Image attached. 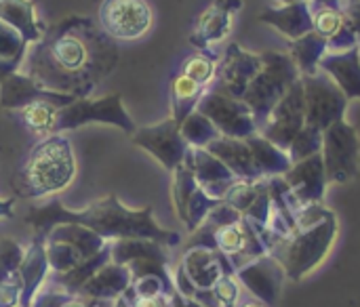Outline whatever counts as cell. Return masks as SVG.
<instances>
[{
  "mask_svg": "<svg viewBox=\"0 0 360 307\" xmlns=\"http://www.w3.org/2000/svg\"><path fill=\"white\" fill-rule=\"evenodd\" d=\"M247 143L251 148L253 162H255V169L262 179L285 175L293 166L289 154L285 150H281L278 145H274L272 141H268L264 135L255 133V135L247 137Z\"/></svg>",
  "mask_w": 360,
  "mask_h": 307,
  "instance_id": "obj_19",
  "label": "cell"
},
{
  "mask_svg": "<svg viewBox=\"0 0 360 307\" xmlns=\"http://www.w3.org/2000/svg\"><path fill=\"white\" fill-rule=\"evenodd\" d=\"M215 70H217L215 57H209V55H192V57H188L184 61L181 74L188 76V78H192L200 86H207L215 78Z\"/></svg>",
  "mask_w": 360,
  "mask_h": 307,
  "instance_id": "obj_25",
  "label": "cell"
},
{
  "mask_svg": "<svg viewBox=\"0 0 360 307\" xmlns=\"http://www.w3.org/2000/svg\"><path fill=\"white\" fill-rule=\"evenodd\" d=\"M236 307H268V306H266L264 301H259V299H255V297H251V295H249L247 299H243V301H240Z\"/></svg>",
  "mask_w": 360,
  "mask_h": 307,
  "instance_id": "obj_30",
  "label": "cell"
},
{
  "mask_svg": "<svg viewBox=\"0 0 360 307\" xmlns=\"http://www.w3.org/2000/svg\"><path fill=\"white\" fill-rule=\"evenodd\" d=\"M234 272L228 257L211 249H196L184 261V274L194 291H211L224 276Z\"/></svg>",
  "mask_w": 360,
  "mask_h": 307,
  "instance_id": "obj_14",
  "label": "cell"
},
{
  "mask_svg": "<svg viewBox=\"0 0 360 307\" xmlns=\"http://www.w3.org/2000/svg\"><path fill=\"white\" fill-rule=\"evenodd\" d=\"M135 307H171V299L160 293H152L150 297H141Z\"/></svg>",
  "mask_w": 360,
  "mask_h": 307,
  "instance_id": "obj_29",
  "label": "cell"
},
{
  "mask_svg": "<svg viewBox=\"0 0 360 307\" xmlns=\"http://www.w3.org/2000/svg\"><path fill=\"white\" fill-rule=\"evenodd\" d=\"M101 25L118 38H139L152 25V8L146 0H105L99 8Z\"/></svg>",
  "mask_w": 360,
  "mask_h": 307,
  "instance_id": "obj_9",
  "label": "cell"
},
{
  "mask_svg": "<svg viewBox=\"0 0 360 307\" xmlns=\"http://www.w3.org/2000/svg\"><path fill=\"white\" fill-rule=\"evenodd\" d=\"M76 164L72 148L63 139L40 143L25 162L23 179L32 194H49L63 190L74 177Z\"/></svg>",
  "mask_w": 360,
  "mask_h": 307,
  "instance_id": "obj_4",
  "label": "cell"
},
{
  "mask_svg": "<svg viewBox=\"0 0 360 307\" xmlns=\"http://www.w3.org/2000/svg\"><path fill=\"white\" fill-rule=\"evenodd\" d=\"M340 234V223L335 213L331 211L323 221L295 230L289 238H285L270 255L283 266L285 276L289 280H304L319 266L325 263L329 253L335 247Z\"/></svg>",
  "mask_w": 360,
  "mask_h": 307,
  "instance_id": "obj_2",
  "label": "cell"
},
{
  "mask_svg": "<svg viewBox=\"0 0 360 307\" xmlns=\"http://www.w3.org/2000/svg\"><path fill=\"white\" fill-rule=\"evenodd\" d=\"M148 139L143 137V145H148L150 152H154L165 166L173 169L184 164L186 152H188V143L181 137L179 124L175 120H167L156 129H148Z\"/></svg>",
  "mask_w": 360,
  "mask_h": 307,
  "instance_id": "obj_18",
  "label": "cell"
},
{
  "mask_svg": "<svg viewBox=\"0 0 360 307\" xmlns=\"http://www.w3.org/2000/svg\"><path fill=\"white\" fill-rule=\"evenodd\" d=\"M259 21L276 27L281 34L295 40V38L312 32V0L278 4V6L266 8L259 15Z\"/></svg>",
  "mask_w": 360,
  "mask_h": 307,
  "instance_id": "obj_16",
  "label": "cell"
},
{
  "mask_svg": "<svg viewBox=\"0 0 360 307\" xmlns=\"http://www.w3.org/2000/svg\"><path fill=\"white\" fill-rule=\"evenodd\" d=\"M327 40L323 36H319L316 32H308L295 40H291V48L289 55L293 59V63L297 65L302 76H312L319 72L321 59L327 55Z\"/></svg>",
  "mask_w": 360,
  "mask_h": 307,
  "instance_id": "obj_20",
  "label": "cell"
},
{
  "mask_svg": "<svg viewBox=\"0 0 360 307\" xmlns=\"http://www.w3.org/2000/svg\"><path fill=\"white\" fill-rule=\"evenodd\" d=\"M243 285L238 282L236 276H224L213 289V299H215V306L217 307H236L243 301Z\"/></svg>",
  "mask_w": 360,
  "mask_h": 307,
  "instance_id": "obj_26",
  "label": "cell"
},
{
  "mask_svg": "<svg viewBox=\"0 0 360 307\" xmlns=\"http://www.w3.org/2000/svg\"><path fill=\"white\" fill-rule=\"evenodd\" d=\"M196 110L200 114H205L215 124L219 135H224V137L247 139V137L259 133L249 105L243 99H236V97L224 93L217 86L205 91Z\"/></svg>",
  "mask_w": 360,
  "mask_h": 307,
  "instance_id": "obj_6",
  "label": "cell"
},
{
  "mask_svg": "<svg viewBox=\"0 0 360 307\" xmlns=\"http://www.w3.org/2000/svg\"><path fill=\"white\" fill-rule=\"evenodd\" d=\"M300 78L302 74L289 53H276V51L262 53V70L257 72V76L251 80V84L243 95V101L253 112L257 129L266 124L276 103Z\"/></svg>",
  "mask_w": 360,
  "mask_h": 307,
  "instance_id": "obj_3",
  "label": "cell"
},
{
  "mask_svg": "<svg viewBox=\"0 0 360 307\" xmlns=\"http://www.w3.org/2000/svg\"><path fill=\"white\" fill-rule=\"evenodd\" d=\"M302 84L306 99V124L327 131L331 124L344 120L348 97L325 72L319 70L312 76H302Z\"/></svg>",
  "mask_w": 360,
  "mask_h": 307,
  "instance_id": "obj_7",
  "label": "cell"
},
{
  "mask_svg": "<svg viewBox=\"0 0 360 307\" xmlns=\"http://www.w3.org/2000/svg\"><path fill=\"white\" fill-rule=\"evenodd\" d=\"M344 23H346V19L340 8L329 6L319 0H312V32H316L319 36L329 40L344 27Z\"/></svg>",
  "mask_w": 360,
  "mask_h": 307,
  "instance_id": "obj_23",
  "label": "cell"
},
{
  "mask_svg": "<svg viewBox=\"0 0 360 307\" xmlns=\"http://www.w3.org/2000/svg\"><path fill=\"white\" fill-rule=\"evenodd\" d=\"M46 95H40V97H34L32 101H27L23 107H21V116H23V122L34 131V133H46L51 129H55L57 124V107L44 99Z\"/></svg>",
  "mask_w": 360,
  "mask_h": 307,
  "instance_id": "obj_22",
  "label": "cell"
},
{
  "mask_svg": "<svg viewBox=\"0 0 360 307\" xmlns=\"http://www.w3.org/2000/svg\"><path fill=\"white\" fill-rule=\"evenodd\" d=\"M321 72H325L350 99H360V55L359 46L340 51V53H327L321 59L319 65Z\"/></svg>",
  "mask_w": 360,
  "mask_h": 307,
  "instance_id": "obj_15",
  "label": "cell"
},
{
  "mask_svg": "<svg viewBox=\"0 0 360 307\" xmlns=\"http://www.w3.org/2000/svg\"><path fill=\"white\" fill-rule=\"evenodd\" d=\"M259 70H262V55L249 53L243 46H238L236 42H232L226 48L219 80L215 86L236 99H243L247 86L251 84V80L257 76Z\"/></svg>",
  "mask_w": 360,
  "mask_h": 307,
  "instance_id": "obj_11",
  "label": "cell"
},
{
  "mask_svg": "<svg viewBox=\"0 0 360 307\" xmlns=\"http://www.w3.org/2000/svg\"><path fill=\"white\" fill-rule=\"evenodd\" d=\"M304 126H306V99H304V84L300 78L276 103L270 118L259 129V135H264L268 141H272L274 145L287 152Z\"/></svg>",
  "mask_w": 360,
  "mask_h": 307,
  "instance_id": "obj_8",
  "label": "cell"
},
{
  "mask_svg": "<svg viewBox=\"0 0 360 307\" xmlns=\"http://www.w3.org/2000/svg\"><path fill=\"white\" fill-rule=\"evenodd\" d=\"M321 156L329 183L344 185L356 179L360 171V139L356 129L346 122V118L323 131Z\"/></svg>",
  "mask_w": 360,
  "mask_h": 307,
  "instance_id": "obj_5",
  "label": "cell"
},
{
  "mask_svg": "<svg viewBox=\"0 0 360 307\" xmlns=\"http://www.w3.org/2000/svg\"><path fill=\"white\" fill-rule=\"evenodd\" d=\"M342 13H344L346 25L356 34L360 42V0H346L342 6Z\"/></svg>",
  "mask_w": 360,
  "mask_h": 307,
  "instance_id": "obj_28",
  "label": "cell"
},
{
  "mask_svg": "<svg viewBox=\"0 0 360 307\" xmlns=\"http://www.w3.org/2000/svg\"><path fill=\"white\" fill-rule=\"evenodd\" d=\"M359 38H356V34L344 23V27L333 36V38H329L327 40V53H340V51H348V48H354V46H359Z\"/></svg>",
  "mask_w": 360,
  "mask_h": 307,
  "instance_id": "obj_27",
  "label": "cell"
},
{
  "mask_svg": "<svg viewBox=\"0 0 360 307\" xmlns=\"http://www.w3.org/2000/svg\"><path fill=\"white\" fill-rule=\"evenodd\" d=\"M236 278L251 297L264 301L268 307H274L278 303L287 276L283 266L272 255H264L236 270Z\"/></svg>",
  "mask_w": 360,
  "mask_h": 307,
  "instance_id": "obj_10",
  "label": "cell"
},
{
  "mask_svg": "<svg viewBox=\"0 0 360 307\" xmlns=\"http://www.w3.org/2000/svg\"><path fill=\"white\" fill-rule=\"evenodd\" d=\"M179 131H181V137L186 139V143L192 145V148H207L211 141L221 137L219 131L215 129V124L205 114H200L198 110H194L179 124Z\"/></svg>",
  "mask_w": 360,
  "mask_h": 307,
  "instance_id": "obj_21",
  "label": "cell"
},
{
  "mask_svg": "<svg viewBox=\"0 0 360 307\" xmlns=\"http://www.w3.org/2000/svg\"><path fill=\"white\" fill-rule=\"evenodd\" d=\"M319 2H325V4H329V6H335V8L342 11V6H344L346 0H319Z\"/></svg>",
  "mask_w": 360,
  "mask_h": 307,
  "instance_id": "obj_31",
  "label": "cell"
},
{
  "mask_svg": "<svg viewBox=\"0 0 360 307\" xmlns=\"http://www.w3.org/2000/svg\"><path fill=\"white\" fill-rule=\"evenodd\" d=\"M278 4H293V2H302V0H276Z\"/></svg>",
  "mask_w": 360,
  "mask_h": 307,
  "instance_id": "obj_32",
  "label": "cell"
},
{
  "mask_svg": "<svg viewBox=\"0 0 360 307\" xmlns=\"http://www.w3.org/2000/svg\"><path fill=\"white\" fill-rule=\"evenodd\" d=\"M118 61L114 42L91 19L70 17L32 51L30 72L38 84L86 93Z\"/></svg>",
  "mask_w": 360,
  "mask_h": 307,
  "instance_id": "obj_1",
  "label": "cell"
},
{
  "mask_svg": "<svg viewBox=\"0 0 360 307\" xmlns=\"http://www.w3.org/2000/svg\"><path fill=\"white\" fill-rule=\"evenodd\" d=\"M205 150H209L213 156H217L232 173L236 179L240 181H257L262 179L255 162H253V154L251 148L247 143V139H234V137H217L215 141H211Z\"/></svg>",
  "mask_w": 360,
  "mask_h": 307,
  "instance_id": "obj_17",
  "label": "cell"
},
{
  "mask_svg": "<svg viewBox=\"0 0 360 307\" xmlns=\"http://www.w3.org/2000/svg\"><path fill=\"white\" fill-rule=\"evenodd\" d=\"M243 0H213V4L198 17L196 32L190 42L198 48H207L209 44L221 42L232 27V17L243 8Z\"/></svg>",
  "mask_w": 360,
  "mask_h": 307,
  "instance_id": "obj_13",
  "label": "cell"
},
{
  "mask_svg": "<svg viewBox=\"0 0 360 307\" xmlns=\"http://www.w3.org/2000/svg\"><path fill=\"white\" fill-rule=\"evenodd\" d=\"M287 185L295 194V198L308 207V204H321L327 192V173H325V162L321 154H314L310 158H304L295 162L285 175Z\"/></svg>",
  "mask_w": 360,
  "mask_h": 307,
  "instance_id": "obj_12",
  "label": "cell"
},
{
  "mask_svg": "<svg viewBox=\"0 0 360 307\" xmlns=\"http://www.w3.org/2000/svg\"><path fill=\"white\" fill-rule=\"evenodd\" d=\"M359 55H360V44H359Z\"/></svg>",
  "mask_w": 360,
  "mask_h": 307,
  "instance_id": "obj_33",
  "label": "cell"
},
{
  "mask_svg": "<svg viewBox=\"0 0 360 307\" xmlns=\"http://www.w3.org/2000/svg\"><path fill=\"white\" fill-rule=\"evenodd\" d=\"M321 150H323V131H319V129L306 124V126L297 133V137L293 139V143H291V148L287 150V154H289L291 162L295 164V162H300V160H304V158H310V156H314V154H321Z\"/></svg>",
  "mask_w": 360,
  "mask_h": 307,
  "instance_id": "obj_24",
  "label": "cell"
}]
</instances>
